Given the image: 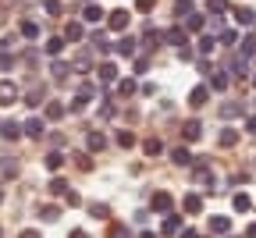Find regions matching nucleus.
I'll use <instances>...</instances> for the list:
<instances>
[{
	"label": "nucleus",
	"mask_w": 256,
	"mask_h": 238,
	"mask_svg": "<svg viewBox=\"0 0 256 238\" xmlns=\"http://www.w3.org/2000/svg\"><path fill=\"white\" fill-rule=\"evenodd\" d=\"M75 160H79V167H82V171H89V167H93V160H89V153H79Z\"/></svg>",
	"instance_id": "obj_50"
},
{
	"label": "nucleus",
	"mask_w": 256,
	"mask_h": 238,
	"mask_svg": "<svg viewBox=\"0 0 256 238\" xmlns=\"http://www.w3.org/2000/svg\"><path fill=\"white\" fill-rule=\"evenodd\" d=\"M117 93H121V96H132V93H135V79H121V82H117Z\"/></svg>",
	"instance_id": "obj_37"
},
{
	"label": "nucleus",
	"mask_w": 256,
	"mask_h": 238,
	"mask_svg": "<svg viewBox=\"0 0 256 238\" xmlns=\"http://www.w3.org/2000/svg\"><path fill=\"white\" fill-rule=\"evenodd\" d=\"M85 4H93V0H85Z\"/></svg>",
	"instance_id": "obj_58"
},
{
	"label": "nucleus",
	"mask_w": 256,
	"mask_h": 238,
	"mask_svg": "<svg viewBox=\"0 0 256 238\" xmlns=\"http://www.w3.org/2000/svg\"><path fill=\"white\" fill-rule=\"evenodd\" d=\"M192 182H196V185H206L210 192H214V174H210V167H206V163H199V167L192 171Z\"/></svg>",
	"instance_id": "obj_6"
},
{
	"label": "nucleus",
	"mask_w": 256,
	"mask_h": 238,
	"mask_svg": "<svg viewBox=\"0 0 256 238\" xmlns=\"http://www.w3.org/2000/svg\"><path fill=\"white\" fill-rule=\"evenodd\" d=\"M128 18H132V14H128V11H121V7H117V11H111V14H107L111 32H125V28H128Z\"/></svg>",
	"instance_id": "obj_2"
},
{
	"label": "nucleus",
	"mask_w": 256,
	"mask_h": 238,
	"mask_svg": "<svg viewBox=\"0 0 256 238\" xmlns=\"http://www.w3.org/2000/svg\"><path fill=\"white\" fill-rule=\"evenodd\" d=\"M192 11H196V7H192V0H174V14H178V18H189Z\"/></svg>",
	"instance_id": "obj_31"
},
{
	"label": "nucleus",
	"mask_w": 256,
	"mask_h": 238,
	"mask_svg": "<svg viewBox=\"0 0 256 238\" xmlns=\"http://www.w3.org/2000/svg\"><path fill=\"white\" fill-rule=\"evenodd\" d=\"M203 25H206V18H203V14H196V11H192L189 18H185V28H189V32H199Z\"/></svg>",
	"instance_id": "obj_28"
},
{
	"label": "nucleus",
	"mask_w": 256,
	"mask_h": 238,
	"mask_svg": "<svg viewBox=\"0 0 256 238\" xmlns=\"http://www.w3.org/2000/svg\"><path fill=\"white\" fill-rule=\"evenodd\" d=\"M43 50H47L50 57H57V53L64 50V36H50V39H47V47H43Z\"/></svg>",
	"instance_id": "obj_26"
},
{
	"label": "nucleus",
	"mask_w": 256,
	"mask_h": 238,
	"mask_svg": "<svg viewBox=\"0 0 256 238\" xmlns=\"http://www.w3.org/2000/svg\"><path fill=\"white\" fill-rule=\"evenodd\" d=\"M246 132H253V135H256V114H249V117H246Z\"/></svg>",
	"instance_id": "obj_51"
},
{
	"label": "nucleus",
	"mask_w": 256,
	"mask_h": 238,
	"mask_svg": "<svg viewBox=\"0 0 256 238\" xmlns=\"http://www.w3.org/2000/svg\"><path fill=\"white\" fill-rule=\"evenodd\" d=\"M206 14H228V0H206Z\"/></svg>",
	"instance_id": "obj_30"
},
{
	"label": "nucleus",
	"mask_w": 256,
	"mask_h": 238,
	"mask_svg": "<svg viewBox=\"0 0 256 238\" xmlns=\"http://www.w3.org/2000/svg\"><path fill=\"white\" fill-rule=\"evenodd\" d=\"M231 206H235V213H249V210H253V199L246 196V192H235V199H231Z\"/></svg>",
	"instance_id": "obj_17"
},
{
	"label": "nucleus",
	"mask_w": 256,
	"mask_h": 238,
	"mask_svg": "<svg viewBox=\"0 0 256 238\" xmlns=\"http://www.w3.org/2000/svg\"><path fill=\"white\" fill-rule=\"evenodd\" d=\"M43 7H47V14H61V0H43Z\"/></svg>",
	"instance_id": "obj_43"
},
{
	"label": "nucleus",
	"mask_w": 256,
	"mask_h": 238,
	"mask_svg": "<svg viewBox=\"0 0 256 238\" xmlns=\"http://www.w3.org/2000/svg\"><path fill=\"white\" fill-rule=\"evenodd\" d=\"M178 238H199V235H196L192 228H182V231H178Z\"/></svg>",
	"instance_id": "obj_53"
},
{
	"label": "nucleus",
	"mask_w": 256,
	"mask_h": 238,
	"mask_svg": "<svg viewBox=\"0 0 256 238\" xmlns=\"http://www.w3.org/2000/svg\"><path fill=\"white\" fill-rule=\"evenodd\" d=\"M89 213H93V217H100V220H107V203H93V206H89Z\"/></svg>",
	"instance_id": "obj_38"
},
{
	"label": "nucleus",
	"mask_w": 256,
	"mask_h": 238,
	"mask_svg": "<svg viewBox=\"0 0 256 238\" xmlns=\"http://www.w3.org/2000/svg\"><path fill=\"white\" fill-rule=\"evenodd\" d=\"M18 85H14L11 79H4V82H0V107H11V103H18Z\"/></svg>",
	"instance_id": "obj_1"
},
{
	"label": "nucleus",
	"mask_w": 256,
	"mask_h": 238,
	"mask_svg": "<svg viewBox=\"0 0 256 238\" xmlns=\"http://www.w3.org/2000/svg\"><path fill=\"white\" fill-rule=\"evenodd\" d=\"M253 85H256V75H253Z\"/></svg>",
	"instance_id": "obj_57"
},
{
	"label": "nucleus",
	"mask_w": 256,
	"mask_h": 238,
	"mask_svg": "<svg viewBox=\"0 0 256 238\" xmlns=\"http://www.w3.org/2000/svg\"><path fill=\"white\" fill-rule=\"evenodd\" d=\"M182 210H185V213H203V196H196V192H189V196L182 199Z\"/></svg>",
	"instance_id": "obj_11"
},
{
	"label": "nucleus",
	"mask_w": 256,
	"mask_h": 238,
	"mask_svg": "<svg viewBox=\"0 0 256 238\" xmlns=\"http://www.w3.org/2000/svg\"><path fill=\"white\" fill-rule=\"evenodd\" d=\"M18 32H22L25 39H36V36H39V25H36V22H22V25H18Z\"/></svg>",
	"instance_id": "obj_33"
},
{
	"label": "nucleus",
	"mask_w": 256,
	"mask_h": 238,
	"mask_svg": "<svg viewBox=\"0 0 256 238\" xmlns=\"http://www.w3.org/2000/svg\"><path fill=\"white\" fill-rule=\"evenodd\" d=\"M0 238H4V235H0Z\"/></svg>",
	"instance_id": "obj_59"
},
{
	"label": "nucleus",
	"mask_w": 256,
	"mask_h": 238,
	"mask_svg": "<svg viewBox=\"0 0 256 238\" xmlns=\"http://www.w3.org/2000/svg\"><path fill=\"white\" fill-rule=\"evenodd\" d=\"M82 18H85L89 25H96V22H103V7H96V4H85V11H82Z\"/></svg>",
	"instance_id": "obj_21"
},
{
	"label": "nucleus",
	"mask_w": 256,
	"mask_h": 238,
	"mask_svg": "<svg viewBox=\"0 0 256 238\" xmlns=\"http://www.w3.org/2000/svg\"><path fill=\"white\" fill-rule=\"evenodd\" d=\"M214 50H217V39H214V36H199V53H203V57H210Z\"/></svg>",
	"instance_id": "obj_29"
},
{
	"label": "nucleus",
	"mask_w": 256,
	"mask_h": 238,
	"mask_svg": "<svg viewBox=\"0 0 256 238\" xmlns=\"http://www.w3.org/2000/svg\"><path fill=\"white\" fill-rule=\"evenodd\" d=\"M142 43H146V50H153L157 43H164V32H157V28H149V32L142 36Z\"/></svg>",
	"instance_id": "obj_32"
},
{
	"label": "nucleus",
	"mask_w": 256,
	"mask_h": 238,
	"mask_svg": "<svg viewBox=\"0 0 256 238\" xmlns=\"http://www.w3.org/2000/svg\"><path fill=\"white\" fill-rule=\"evenodd\" d=\"M18 238H43V235H39V231H36V228H25V231H22V235H18Z\"/></svg>",
	"instance_id": "obj_52"
},
{
	"label": "nucleus",
	"mask_w": 256,
	"mask_h": 238,
	"mask_svg": "<svg viewBox=\"0 0 256 238\" xmlns=\"http://www.w3.org/2000/svg\"><path fill=\"white\" fill-rule=\"evenodd\" d=\"M210 89H214V93H224V89H228V71L224 68L210 71Z\"/></svg>",
	"instance_id": "obj_9"
},
{
	"label": "nucleus",
	"mask_w": 256,
	"mask_h": 238,
	"mask_svg": "<svg viewBox=\"0 0 256 238\" xmlns=\"http://www.w3.org/2000/svg\"><path fill=\"white\" fill-rule=\"evenodd\" d=\"M178 231H182V217H168V220H164V228H160V235H178Z\"/></svg>",
	"instance_id": "obj_23"
},
{
	"label": "nucleus",
	"mask_w": 256,
	"mask_h": 238,
	"mask_svg": "<svg viewBox=\"0 0 256 238\" xmlns=\"http://www.w3.org/2000/svg\"><path fill=\"white\" fill-rule=\"evenodd\" d=\"M85 150H89V153L107 150V135H103V132H89V135H85Z\"/></svg>",
	"instance_id": "obj_4"
},
{
	"label": "nucleus",
	"mask_w": 256,
	"mask_h": 238,
	"mask_svg": "<svg viewBox=\"0 0 256 238\" xmlns=\"http://www.w3.org/2000/svg\"><path fill=\"white\" fill-rule=\"evenodd\" d=\"M50 75H54L57 82H68V75H71V64H64V61H54V64H50Z\"/></svg>",
	"instance_id": "obj_18"
},
{
	"label": "nucleus",
	"mask_w": 256,
	"mask_h": 238,
	"mask_svg": "<svg viewBox=\"0 0 256 238\" xmlns=\"http://www.w3.org/2000/svg\"><path fill=\"white\" fill-rule=\"evenodd\" d=\"M135 7L146 14V11H153V7H157V0H135Z\"/></svg>",
	"instance_id": "obj_46"
},
{
	"label": "nucleus",
	"mask_w": 256,
	"mask_h": 238,
	"mask_svg": "<svg viewBox=\"0 0 256 238\" xmlns=\"http://www.w3.org/2000/svg\"><path fill=\"white\" fill-rule=\"evenodd\" d=\"M238 53H242V57H253V53H256V32H249V36L242 39V47H238Z\"/></svg>",
	"instance_id": "obj_27"
},
{
	"label": "nucleus",
	"mask_w": 256,
	"mask_h": 238,
	"mask_svg": "<svg viewBox=\"0 0 256 238\" xmlns=\"http://www.w3.org/2000/svg\"><path fill=\"white\" fill-rule=\"evenodd\" d=\"M235 22L238 25H256V14L249 7H235Z\"/></svg>",
	"instance_id": "obj_25"
},
{
	"label": "nucleus",
	"mask_w": 256,
	"mask_h": 238,
	"mask_svg": "<svg viewBox=\"0 0 256 238\" xmlns=\"http://www.w3.org/2000/svg\"><path fill=\"white\" fill-rule=\"evenodd\" d=\"M206 100H210V85H196L192 93H189V107H192V110H199Z\"/></svg>",
	"instance_id": "obj_3"
},
{
	"label": "nucleus",
	"mask_w": 256,
	"mask_h": 238,
	"mask_svg": "<svg viewBox=\"0 0 256 238\" xmlns=\"http://www.w3.org/2000/svg\"><path fill=\"white\" fill-rule=\"evenodd\" d=\"M142 150H146L149 157H157V153L164 150V146H160V139H146V146H142Z\"/></svg>",
	"instance_id": "obj_41"
},
{
	"label": "nucleus",
	"mask_w": 256,
	"mask_h": 238,
	"mask_svg": "<svg viewBox=\"0 0 256 238\" xmlns=\"http://www.w3.org/2000/svg\"><path fill=\"white\" fill-rule=\"evenodd\" d=\"M22 132H25L28 139H39L43 135V117H28V121L22 125Z\"/></svg>",
	"instance_id": "obj_13"
},
{
	"label": "nucleus",
	"mask_w": 256,
	"mask_h": 238,
	"mask_svg": "<svg viewBox=\"0 0 256 238\" xmlns=\"http://www.w3.org/2000/svg\"><path fill=\"white\" fill-rule=\"evenodd\" d=\"M171 160L178 163V167H189V163H192V157H189V150H185V146H178V150H171Z\"/></svg>",
	"instance_id": "obj_24"
},
{
	"label": "nucleus",
	"mask_w": 256,
	"mask_h": 238,
	"mask_svg": "<svg viewBox=\"0 0 256 238\" xmlns=\"http://www.w3.org/2000/svg\"><path fill=\"white\" fill-rule=\"evenodd\" d=\"M82 39H85L82 22H68V25H64V43H82Z\"/></svg>",
	"instance_id": "obj_5"
},
{
	"label": "nucleus",
	"mask_w": 256,
	"mask_h": 238,
	"mask_svg": "<svg viewBox=\"0 0 256 238\" xmlns=\"http://www.w3.org/2000/svg\"><path fill=\"white\" fill-rule=\"evenodd\" d=\"M96 75H100V82H103V85H111V82L117 79V64H114V61H103V64L96 68Z\"/></svg>",
	"instance_id": "obj_8"
},
{
	"label": "nucleus",
	"mask_w": 256,
	"mask_h": 238,
	"mask_svg": "<svg viewBox=\"0 0 256 238\" xmlns=\"http://www.w3.org/2000/svg\"><path fill=\"white\" fill-rule=\"evenodd\" d=\"M11 68H14V57L7 50H0V71H11Z\"/></svg>",
	"instance_id": "obj_42"
},
{
	"label": "nucleus",
	"mask_w": 256,
	"mask_h": 238,
	"mask_svg": "<svg viewBox=\"0 0 256 238\" xmlns=\"http://www.w3.org/2000/svg\"><path fill=\"white\" fill-rule=\"evenodd\" d=\"M0 135H4L7 142H14V139L22 135V125L18 121H4V125H0Z\"/></svg>",
	"instance_id": "obj_16"
},
{
	"label": "nucleus",
	"mask_w": 256,
	"mask_h": 238,
	"mask_svg": "<svg viewBox=\"0 0 256 238\" xmlns=\"http://www.w3.org/2000/svg\"><path fill=\"white\" fill-rule=\"evenodd\" d=\"M111 238H132V235H128V228H121V224H114V228H111Z\"/></svg>",
	"instance_id": "obj_47"
},
{
	"label": "nucleus",
	"mask_w": 256,
	"mask_h": 238,
	"mask_svg": "<svg viewBox=\"0 0 256 238\" xmlns=\"http://www.w3.org/2000/svg\"><path fill=\"white\" fill-rule=\"evenodd\" d=\"M64 192H68V182L64 178H54L50 182V196H64Z\"/></svg>",
	"instance_id": "obj_34"
},
{
	"label": "nucleus",
	"mask_w": 256,
	"mask_h": 238,
	"mask_svg": "<svg viewBox=\"0 0 256 238\" xmlns=\"http://www.w3.org/2000/svg\"><path fill=\"white\" fill-rule=\"evenodd\" d=\"M139 238H157V235H153V231H142V235H139Z\"/></svg>",
	"instance_id": "obj_55"
},
{
	"label": "nucleus",
	"mask_w": 256,
	"mask_h": 238,
	"mask_svg": "<svg viewBox=\"0 0 256 238\" xmlns=\"http://www.w3.org/2000/svg\"><path fill=\"white\" fill-rule=\"evenodd\" d=\"M39 217H43V220H57V217H61V206H43Z\"/></svg>",
	"instance_id": "obj_39"
},
{
	"label": "nucleus",
	"mask_w": 256,
	"mask_h": 238,
	"mask_svg": "<svg viewBox=\"0 0 256 238\" xmlns=\"http://www.w3.org/2000/svg\"><path fill=\"white\" fill-rule=\"evenodd\" d=\"M235 142H238V132L235 128H224L221 132V146H235Z\"/></svg>",
	"instance_id": "obj_36"
},
{
	"label": "nucleus",
	"mask_w": 256,
	"mask_h": 238,
	"mask_svg": "<svg viewBox=\"0 0 256 238\" xmlns=\"http://www.w3.org/2000/svg\"><path fill=\"white\" fill-rule=\"evenodd\" d=\"M182 135H185V142H196V139L203 135V125H199V121H196V117H192V121H185V128H182Z\"/></svg>",
	"instance_id": "obj_14"
},
{
	"label": "nucleus",
	"mask_w": 256,
	"mask_h": 238,
	"mask_svg": "<svg viewBox=\"0 0 256 238\" xmlns=\"http://www.w3.org/2000/svg\"><path fill=\"white\" fill-rule=\"evenodd\" d=\"M246 238H256V224H249V228H246Z\"/></svg>",
	"instance_id": "obj_54"
},
{
	"label": "nucleus",
	"mask_w": 256,
	"mask_h": 238,
	"mask_svg": "<svg viewBox=\"0 0 256 238\" xmlns=\"http://www.w3.org/2000/svg\"><path fill=\"white\" fill-rule=\"evenodd\" d=\"M135 47H139V43H135L132 36H125V39H121V43H117V47H114V50H117V53H121V57H135Z\"/></svg>",
	"instance_id": "obj_22"
},
{
	"label": "nucleus",
	"mask_w": 256,
	"mask_h": 238,
	"mask_svg": "<svg viewBox=\"0 0 256 238\" xmlns=\"http://www.w3.org/2000/svg\"><path fill=\"white\" fill-rule=\"evenodd\" d=\"M75 68H93V61H89V53H79V57H75Z\"/></svg>",
	"instance_id": "obj_48"
},
{
	"label": "nucleus",
	"mask_w": 256,
	"mask_h": 238,
	"mask_svg": "<svg viewBox=\"0 0 256 238\" xmlns=\"http://www.w3.org/2000/svg\"><path fill=\"white\" fill-rule=\"evenodd\" d=\"M164 43H171V47H185L189 36H185V28H168V32H164Z\"/></svg>",
	"instance_id": "obj_12"
},
{
	"label": "nucleus",
	"mask_w": 256,
	"mask_h": 238,
	"mask_svg": "<svg viewBox=\"0 0 256 238\" xmlns=\"http://www.w3.org/2000/svg\"><path fill=\"white\" fill-rule=\"evenodd\" d=\"M0 203H4V188H0Z\"/></svg>",
	"instance_id": "obj_56"
},
{
	"label": "nucleus",
	"mask_w": 256,
	"mask_h": 238,
	"mask_svg": "<svg viewBox=\"0 0 256 238\" xmlns=\"http://www.w3.org/2000/svg\"><path fill=\"white\" fill-rule=\"evenodd\" d=\"M146 68H149V57H135V75H142Z\"/></svg>",
	"instance_id": "obj_45"
},
{
	"label": "nucleus",
	"mask_w": 256,
	"mask_h": 238,
	"mask_svg": "<svg viewBox=\"0 0 256 238\" xmlns=\"http://www.w3.org/2000/svg\"><path fill=\"white\" fill-rule=\"evenodd\" d=\"M64 203H68V206H79L82 199H79V192H71V188H68V192H64Z\"/></svg>",
	"instance_id": "obj_49"
},
{
	"label": "nucleus",
	"mask_w": 256,
	"mask_h": 238,
	"mask_svg": "<svg viewBox=\"0 0 256 238\" xmlns=\"http://www.w3.org/2000/svg\"><path fill=\"white\" fill-rule=\"evenodd\" d=\"M242 114H246L242 103H224V107H221V117H224V121H231V117H242Z\"/></svg>",
	"instance_id": "obj_20"
},
{
	"label": "nucleus",
	"mask_w": 256,
	"mask_h": 238,
	"mask_svg": "<svg viewBox=\"0 0 256 238\" xmlns=\"http://www.w3.org/2000/svg\"><path fill=\"white\" fill-rule=\"evenodd\" d=\"M221 39L228 43V47H235V43H238V32H235V28H224V32H221Z\"/></svg>",
	"instance_id": "obj_44"
},
{
	"label": "nucleus",
	"mask_w": 256,
	"mask_h": 238,
	"mask_svg": "<svg viewBox=\"0 0 256 238\" xmlns=\"http://www.w3.org/2000/svg\"><path fill=\"white\" fill-rule=\"evenodd\" d=\"M39 100H43V85H36L32 93L25 96V103H28V107H39Z\"/></svg>",
	"instance_id": "obj_40"
},
{
	"label": "nucleus",
	"mask_w": 256,
	"mask_h": 238,
	"mask_svg": "<svg viewBox=\"0 0 256 238\" xmlns=\"http://www.w3.org/2000/svg\"><path fill=\"white\" fill-rule=\"evenodd\" d=\"M43 163H47V171H61V167H64V153H61V150H50Z\"/></svg>",
	"instance_id": "obj_19"
},
{
	"label": "nucleus",
	"mask_w": 256,
	"mask_h": 238,
	"mask_svg": "<svg viewBox=\"0 0 256 238\" xmlns=\"http://www.w3.org/2000/svg\"><path fill=\"white\" fill-rule=\"evenodd\" d=\"M117 146H121V150H132V146H135V135H132V132H117Z\"/></svg>",
	"instance_id": "obj_35"
},
{
	"label": "nucleus",
	"mask_w": 256,
	"mask_h": 238,
	"mask_svg": "<svg viewBox=\"0 0 256 238\" xmlns=\"http://www.w3.org/2000/svg\"><path fill=\"white\" fill-rule=\"evenodd\" d=\"M64 114H68V107H61L57 100H50V103H47V110H43V121H61Z\"/></svg>",
	"instance_id": "obj_10"
},
{
	"label": "nucleus",
	"mask_w": 256,
	"mask_h": 238,
	"mask_svg": "<svg viewBox=\"0 0 256 238\" xmlns=\"http://www.w3.org/2000/svg\"><path fill=\"white\" fill-rule=\"evenodd\" d=\"M210 231L214 235H228L231 231V217H210Z\"/></svg>",
	"instance_id": "obj_15"
},
{
	"label": "nucleus",
	"mask_w": 256,
	"mask_h": 238,
	"mask_svg": "<svg viewBox=\"0 0 256 238\" xmlns=\"http://www.w3.org/2000/svg\"><path fill=\"white\" fill-rule=\"evenodd\" d=\"M149 206H153L157 213H171L174 199H171V192H157V196H153V203H149Z\"/></svg>",
	"instance_id": "obj_7"
}]
</instances>
